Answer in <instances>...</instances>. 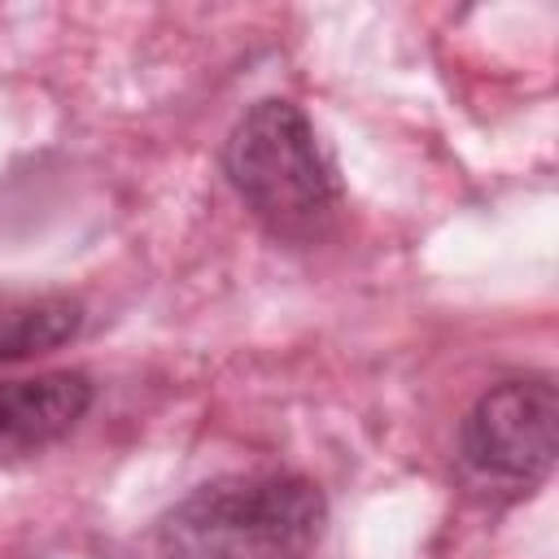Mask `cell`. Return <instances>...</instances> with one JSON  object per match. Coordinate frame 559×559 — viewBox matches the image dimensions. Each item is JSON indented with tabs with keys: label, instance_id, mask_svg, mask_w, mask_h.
Returning <instances> with one entry per match:
<instances>
[{
	"label": "cell",
	"instance_id": "obj_4",
	"mask_svg": "<svg viewBox=\"0 0 559 559\" xmlns=\"http://www.w3.org/2000/svg\"><path fill=\"white\" fill-rule=\"evenodd\" d=\"M96 402V384L83 371H44L26 380H0V463H22L70 437Z\"/></svg>",
	"mask_w": 559,
	"mask_h": 559
},
{
	"label": "cell",
	"instance_id": "obj_1",
	"mask_svg": "<svg viewBox=\"0 0 559 559\" xmlns=\"http://www.w3.org/2000/svg\"><path fill=\"white\" fill-rule=\"evenodd\" d=\"M328 528V498L310 476H218L170 502L153 524L162 559H310Z\"/></svg>",
	"mask_w": 559,
	"mask_h": 559
},
{
	"label": "cell",
	"instance_id": "obj_2",
	"mask_svg": "<svg viewBox=\"0 0 559 559\" xmlns=\"http://www.w3.org/2000/svg\"><path fill=\"white\" fill-rule=\"evenodd\" d=\"M223 175L245 210L280 240L310 245L341 214V179L310 118L280 96L245 109L223 144Z\"/></svg>",
	"mask_w": 559,
	"mask_h": 559
},
{
	"label": "cell",
	"instance_id": "obj_5",
	"mask_svg": "<svg viewBox=\"0 0 559 559\" xmlns=\"http://www.w3.org/2000/svg\"><path fill=\"white\" fill-rule=\"evenodd\" d=\"M83 301L70 293L0 288V367L70 345L83 332Z\"/></svg>",
	"mask_w": 559,
	"mask_h": 559
},
{
	"label": "cell",
	"instance_id": "obj_3",
	"mask_svg": "<svg viewBox=\"0 0 559 559\" xmlns=\"http://www.w3.org/2000/svg\"><path fill=\"white\" fill-rule=\"evenodd\" d=\"M559 389L550 376H515L485 389L459 424V472L493 502L528 498L555 467Z\"/></svg>",
	"mask_w": 559,
	"mask_h": 559
}]
</instances>
